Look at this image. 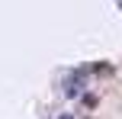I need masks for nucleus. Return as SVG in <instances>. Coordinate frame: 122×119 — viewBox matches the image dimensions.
Wrapping results in <instances>:
<instances>
[{
  "label": "nucleus",
  "mask_w": 122,
  "mask_h": 119,
  "mask_svg": "<svg viewBox=\"0 0 122 119\" xmlns=\"http://www.w3.org/2000/svg\"><path fill=\"white\" fill-rule=\"evenodd\" d=\"M87 74H90V68H80V71H71V74L64 77V97H77L80 90L87 87Z\"/></svg>",
  "instance_id": "nucleus-1"
},
{
  "label": "nucleus",
  "mask_w": 122,
  "mask_h": 119,
  "mask_svg": "<svg viewBox=\"0 0 122 119\" xmlns=\"http://www.w3.org/2000/svg\"><path fill=\"white\" fill-rule=\"evenodd\" d=\"M58 119H71V116H58Z\"/></svg>",
  "instance_id": "nucleus-2"
},
{
  "label": "nucleus",
  "mask_w": 122,
  "mask_h": 119,
  "mask_svg": "<svg viewBox=\"0 0 122 119\" xmlns=\"http://www.w3.org/2000/svg\"><path fill=\"white\" fill-rule=\"evenodd\" d=\"M116 3H119V6H122V0H116Z\"/></svg>",
  "instance_id": "nucleus-3"
}]
</instances>
